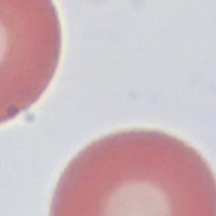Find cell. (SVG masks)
I'll use <instances>...</instances> for the list:
<instances>
[{"mask_svg":"<svg viewBox=\"0 0 216 216\" xmlns=\"http://www.w3.org/2000/svg\"><path fill=\"white\" fill-rule=\"evenodd\" d=\"M51 214L216 216V177L186 142L159 130H124L70 162Z\"/></svg>","mask_w":216,"mask_h":216,"instance_id":"1","label":"cell"},{"mask_svg":"<svg viewBox=\"0 0 216 216\" xmlns=\"http://www.w3.org/2000/svg\"><path fill=\"white\" fill-rule=\"evenodd\" d=\"M59 55L61 25L52 0H0V124L43 95Z\"/></svg>","mask_w":216,"mask_h":216,"instance_id":"2","label":"cell"}]
</instances>
